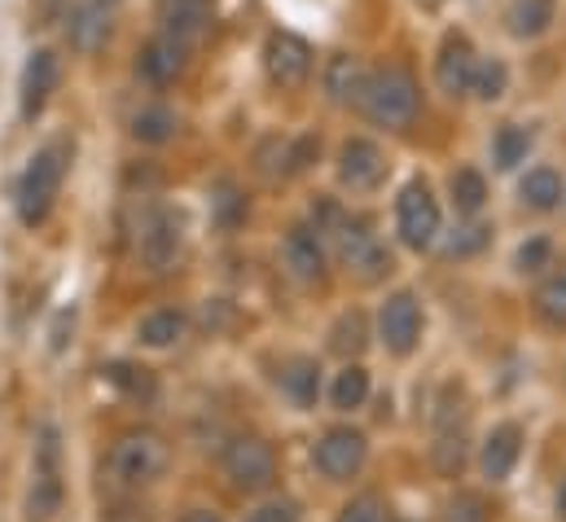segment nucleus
<instances>
[{
  "label": "nucleus",
  "mask_w": 566,
  "mask_h": 522,
  "mask_svg": "<svg viewBox=\"0 0 566 522\" xmlns=\"http://www.w3.org/2000/svg\"><path fill=\"white\" fill-rule=\"evenodd\" d=\"M360 111L369 124L391 132L413 128L418 111H422V93H418V80L405 71V66H387V71H369V84H365V97H360Z\"/></svg>",
  "instance_id": "nucleus-1"
},
{
  "label": "nucleus",
  "mask_w": 566,
  "mask_h": 522,
  "mask_svg": "<svg viewBox=\"0 0 566 522\" xmlns=\"http://www.w3.org/2000/svg\"><path fill=\"white\" fill-rule=\"evenodd\" d=\"M66 158H71V149L57 140V145H44L27 163V171L18 180V198H13L18 202V220L27 229H35V225L49 220V211L57 202V189H62V176H66Z\"/></svg>",
  "instance_id": "nucleus-2"
},
{
  "label": "nucleus",
  "mask_w": 566,
  "mask_h": 522,
  "mask_svg": "<svg viewBox=\"0 0 566 522\" xmlns=\"http://www.w3.org/2000/svg\"><path fill=\"white\" fill-rule=\"evenodd\" d=\"M167 461H171V448H167L163 435H154V430H128V435L115 439V448L106 457V470H111V479L119 488H149L167 470Z\"/></svg>",
  "instance_id": "nucleus-3"
},
{
  "label": "nucleus",
  "mask_w": 566,
  "mask_h": 522,
  "mask_svg": "<svg viewBox=\"0 0 566 522\" xmlns=\"http://www.w3.org/2000/svg\"><path fill=\"white\" fill-rule=\"evenodd\" d=\"M329 238L338 247L343 268H352L360 281H378V276L391 272V251L378 242V233H374V225L365 216H338L329 225Z\"/></svg>",
  "instance_id": "nucleus-4"
},
{
  "label": "nucleus",
  "mask_w": 566,
  "mask_h": 522,
  "mask_svg": "<svg viewBox=\"0 0 566 522\" xmlns=\"http://www.w3.org/2000/svg\"><path fill=\"white\" fill-rule=\"evenodd\" d=\"M365 461H369V439L356 426H329L312 448V466L329 483H352L365 470Z\"/></svg>",
  "instance_id": "nucleus-5"
},
{
  "label": "nucleus",
  "mask_w": 566,
  "mask_h": 522,
  "mask_svg": "<svg viewBox=\"0 0 566 522\" xmlns=\"http://www.w3.org/2000/svg\"><path fill=\"white\" fill-rule=\"evenodd\" d=\"M224 474L238 492H269L277 483V452L260 435H238L224 448Z\"/></svg>",
  "instance_id": "nucleus-6"
},
{
  "label": "nucleus",
  "mask_w": 566,
  "mask_h": 522,
  "mask_svg": "<svg viewBox=\"0 0 566 522\" xmlns=\"http://www.w3.org/2000/svg\"><path fill=\"white\" fill-rule=\"evenodd\" d=\"M396 233L409 251H430L439 242V202L426 180H409L396 198Z\"/></svg>",
  "instance_id": "nucleus-7"
},
{
  "label": "nucleus",
  "mask_w": 566,
  "mask_h": 522,
  "mask_svg": "<svg viewBox=\"0 0 566 522\" xmlns=\"http://www.w3.org/2000/svg\"><path fill=\"white\" fill-rule=\"evenodd\" d=\"M422 299L413 290H396L387 294V303L378 307V338L391 356H413L422 343Z\"/></svg>",
  "instance_id": "nucleus-8"
},
{
  "label": "nucleus",
  "mask_w": 566,
  "mask_h": 522,
  "mask_svg": "<svg viewBox=\"0 0 566 522\" xmlns=\"http://www.w3.org/2000/svg\"><path fill=\"white\" fill-rule=\"evenodd\" d=\"M312 58H316L312 44L303 35H294V31H273L269 44H264V71L285 93H298L312 80V66H316Z\"/></svg>",
  "instance_id": "nucleus-9"
},
{
  "label": "nucleus",
  "mask_w": 566,
  "mask_h": 522,
  "mask_svg": "<svg viewBox=\"0 0 566 522\" xmlns=\"http://www.w3.org/2000/svg\"><path fill=\"white\" fill-rule=\"evenodd\" d=\"M474 66H479V53L470 44L465 31H448L443 44H439V58H434V84L443 97H465L470 84H474Z\"/></svg>",
  "instance_id": "nucleus-10"
},
{
  "label": "nucleus",
  "mask_w": 566,
  "mask_h": 522,
  "mask_svg": "<svg viewBox=\"0 0 566 522\" xmlns=\"http://www.w3.org/2000/svg\"><path fill=\"white\" fill-rule=\"evenodd\" d=\"M338 180L352 189V194H369L387 180V154L369 140V136H352L343 149H338Z\"/></svg>",
  "instance_id": "nucleus-11"
},
{
  "label": "nucleus",
  "mask_w": 566,
  "mask_h": 522,
  "mask_svg": "<svg viewBox=\"0 0 566 522\" xmlns=\"http://www.w3.org/2000/svg\"><path fill=\"white\" fill-rule=\"evenodd\" d=\"M523 426L518 421H501V426H492L488 430V439H483V452H479V470H483V479H492V483H505L514 470H518V461H523Z\"/></svg>",
  "instance_id": "nucleus-12"
},
{
  "label": "nucleus",
  "mask_w": 566,
  "mask_h": 522,
  "mask_svg": "<svg viewBox=\"0 0 566 522\" xmlns=\"http://www.w3.org/2000/svg\"><path fill=\"white\" fill-rule=\"evenodd\" d=\"M185 62H189V44L163 31V35H154L142 49L137 75H142L145 84H154V88H167V84H176L185 75Z\"/></svg>",
  "instance_id": "nucleus-13"
},
{
  "label": "nucleus",
  "mask_w": 566,
  "mask_h": 522,
  "mask_svg": "<svg viewBox=\"0 0 566 522\" xmlns=\"http://www.w3.org/2000/svg\"><path fill=\"white\" fill-rule=\"evenodd\" d=\"M57 84H62V62H57V53H53V49L31 53L27 66H22V119H35V115L49 106V97L57 93Z\"/></svg>",
  "instance_id": "nucleus-14"
},
{
  "label": "nucleus",
  "mask_w": 566,
  "mask_h": 522,
  "mask_svg": "<svg viewBox=\"0 0 566 522\" xmlns=\"http://www.w3.org/2000/svg\"><path fill=\"white\" fill-rule=\"evenodd\" d=\"M282 255H285L290 276L303 281V285H316V281L325 276V247H321V233L307 229V225H294V229L285 233Z\"/></svg>",
  "instance_id": "nucleus-15"
},
{
  "label": "nucleus",
  "mask_w": 566,
  "mask_h": 522,
  "mask_svg": "<svg viewBox=\"0 0 566 522\" xmlns=\"http://www.w3.org/2000/svg\"><path fill=\"white\" fill-rule=\"evenodd\" d=\"M321 84H325V97H329L334 106H360L365 84H369V71H365V62H360L356 53H334V58L325 62Z\"/></svg>",
  "instance_id": "nucleus-16"
},
{
  "label": "nucleus",
  "mask_w": 566,
  "mask_h": 522,
  "mask_svg": "<svg viewBox=\"0 0 566 522\" xmlns=\"http://www.w3.org/2000/svg\"><path fill=\"white\" fill-rule=\"evenodd\" d=\"M176 255H180V225H176V216L154 211L142 229V260L154 272H167Z\"/></svg>",
  "instance_id": "nucleus-17"
},
{
  "label": "nucleus",
  "mask_w": 566,
  "mask_h": 522,
  "mask_svg": "<svg viewBox=\"0 0 566 522\" xmlns=\"http://www.w3.org/2000/svg\"><path fill=\"white\" fill-rule=\"evenodd\" d=\"M282 395L294 404V408H312L316 395H321V365L316 356H290L282 365Z\"/></svg>",
  "instance_id": "nucleus-18"
},
{
  "label": "nucleus",
  "mask_w": 566,
  "mask_h": 522,
  "mask_svg": "<svg viewBox=\"0 0 566 522\" xmlns=\"http://www.w3.org/2000/svg\"><path fill=\"white\" fill-rule=\"evenodd\" d=\"M207 22H211V9L207 0H163V31L193 44L207 35Z\"/></svg>",
  "instance_id": "nucleus-19"
},
{
  "label": "nucleus",
  "mask_w": 566,
  "mask_h": 522,
  "mask_svg": "<svg viewBox=\"0 0 566 522\" xmlns=\"http://www.w3.org/2000/svg\"><path fill=\"white\" fill-rule=\"evenodd\" d=\"M518 198H523V207H532V211H558L566 198V180L554 171V167H532L527 176H523V185H518Z\"/></svg>",
  "instance_id": "nucleus-20"
},
{
  "label": "nucleus",
  "mask_w": 566,
  "mask_h": 522,
  "mask_svg": "<svg viewBox=\"0 0 566 522\" xmlns=\"http://www.w3.org/2000/svg\"><path fill=\"white\" fill-rule=\"evenodd\" d=\"M106 35H111V13H106V4H102V0L80 4L75 18H71V44H75L80 53H97V49L106 44Z\"/></svg>",
  "instance_id": "nucleus-21"
},
{
  "label": "nucleus",
  "mask_w": 566,
  "mask_h": 522,
  "mask_svg": "<svg viewBox=\"0 0 566 522\" xmlns=\"http://www.w3.org/2000/svg\"><path fill=\"white\" fill-rule=\"evenodd\" d=\"M554 18H558V4H554V0H514L510 13H505V22H510V31H514L518 40L545 35V31L554 27Z\"/></svg>",
  "instance_id": "nucleus-22"
},
{
  "label": "nucleus",
  "mask_w": 566,
  "mask_h": 522,
  "mask_svg": "<svg viewBox=\"0 0 566 522\" xmlns=\"http://www.w3.org/2000/svg\"><path fill=\"white\" fill-rule=\"evenodd\" d=\"M448 194H452L457 216H479L483 202H488V180H483L479 167H457V171L448 176Z\"/></svg>",
  "instance_id": "nucleus-23"
},
{
  "label": "nucleus",
  "mask_w": 566,
  "mask_h": 522,
  "mask_svg": "<svg viewBox=\"0 0 566 522\" xmlns=\"http://www.w3.org/2000/svg\"><path fill=\"white\" fill-rule=\"evenodd\" d=\"M185 312H176V307H154L149 316H142V325H137V338H142L145 347H171V343H180L185 338Z\"/></svg>",
  "instance_id": "nucleus-24"
},
{
  "label": "nucleus",
  "mask_w": 566,
  "mask_h": 522,
  "mask_svg": "<svg viewBox=\"0 0 566 522\" xmlns=\"http://www.w3.org/2000/svg\"><path fill=\"white\" fill-rule=\"evenodd\" d=\"M536 316L549 325V330H566V268L549 272L541 285H536Z\"/></svg>",
  "instance_id": "nucleus-25"
},
{
  "label": "nucleus",
  "mask_w": 566,
  "mask_h": 522,
  "mask_svg": "<svg viewBox=\"0 0 566 522\" xmlns=\"http://www.w3.org/2000/svg\"><path fill=\"white\" fill-rule=\"evenodd\" d=\"M527 154H532V132L523 128V124H501L496 128V136H492V163L501 171H514Z\"/></svg>",
  "instance_id": "nucleus-26"
},
{
  "label": "nucleus",
  "mask_w": 566,
  "mask_h": 522,
  "mask_svg": "<svg viewBox=\"0 0 566 522\" xmlns=\"http://www.w3.org/2000/svg\"><path fill=\"white\" fill-rule=\"evenodd\" d=\"M430 461H434V470L443 479H461V470H465V435L452 430V426H439V439L430 448Z\"/></svg>",
  "instance_id": "nucleus-27"
},
{
  "label": "nucleus",
  "mask_w": 566,
  "mask_h": 522,
  "mask_svg": "<svg viewBox=\"0 0 566 522\" xmlns=\"http://www.w3.org/2000/svg\"><path fill=\"white\" fill-rule=\"evenodd\" d=\"M180 128V119H176V111H167V106H145L133 115V136L142 140V145H163V140H171Z\"/></svg>",
  "instance_id": "nucleus-28"
},
{
  "label": "nucleus",
  "mask_w": 566,
  "mask_h": 522,
  "mask_svg": "<svg viewBox=\"0 0 566 522\" xmlns=\"http://www.w3.org/2000/svg\"><path fill=\"white\" fill-rule=\"evenodd\" d=\"M329 399H334V408H338V413L360 408V404L369 399V369H365V365H347V369L334 378Z\"/></svg>",
  "instance_id": "nucleus-29"
},
{
  "label": "nucleus",
  "mask_w": 566,
  "mask_h": 522,
  "mask_svg": "<svg viewBox=\"0 0 566 522\" xmlns=\"http://www.w3.org/2000/svg\"><path fill=\"white\" fill-rule=\"evenodd\" d=\"M365 343H369V321H365L360 312L338 316V325L329 330V347H334L338 356H360V352H365Z\"/></svg>",
  "instance_id": "nucleus-30"
},
{
  "label": "nucleus",
  "mask_w": 566,
  "mask_h": 522,
  "mask_svg": "<svg viewBox=\"0 0 566 522\" xmlns=\"http://www.w3.org/2000/svg\"><path fill=\"white\" fill-rule=\"evenodd\" d=\"M505 88H510V66H505L501 58H483V62L474 66V84H470V93H479L483 102H501Z\"/></svg>",
  "instance_id": "nucleus-31"
},
{
  "label": "nucleus",
  "mask_w": 566,
  "mask_h": 522,
  "mask_svg": "<svg viewBox=\"0 0 566 522\" xmlns=\"http://www.w3.org/2000/svg\"><path fill=\"white\" fill-rule=\"evenodd\" d=\"M106 378L133 399H154V374L142 369V365H128V361H115L106 365Z\"/></svg>",
  "instance_id": "nucleus-32"
},
{
  "label": "nucleus",
  "mask_w": 566,
  "mask_h": 522,
  "mask_svg": "<svg viewBox=\"0 0 566 522\" xmlns=\"http://www.w3.org/2000/svg\"><path fill=\"white\" fill-rule=\"evenodd\" d=\"M488 242H492V229H488V225H461V229H452L443 255H448V260H470V255H479Z\"/></svg>",
  "instance_id": "nucleus-33"
},
{
  "label": "nucleus",
  "mask_w": 566,
  "mask_h": 522,
  "mask_svg": "<svg viewBox=\"0 0 566 522\" xmlns=\"http://www.w3.org/2000/svg\"><path fill=\"white\" fill-rule=\"evenodd\" d=\"M443 522H492V505L483 492H457L443 510Z\"/></svg>",
  "instance_id": "nucleus-34"
},
{
  "label": "nucleus",
  "mask_w": 566,
  "mask_h": 522,
  "mask_svg": "<svg viewBox=\"0 0 566 522\" xmlns=\"http://www.w3.org/2000/svg\"><path fill=\"white\" fill-rule=\"evenodd\" d=\"M255 167H260L269 180L285 176V171H290V140H282V136H269V140L255 149Z\"/></svg>",
  "instance_id": "nucleus-35"
},
{
  "label": "nucleus",
  "mask_w": 566,
  "mask_h": 522,
  "mask_svg": "<svg viewBox=\"0 0 566 522\" xmlns=\"http://www.w3.org/2000/svg\"><path fill=\"white\" fill-rule=\"evenodd\" d=\"M554 268V242L549 238H532L518 247V272H545Z\"/></svg>",
  "instance_id": "nucleus-36"
},
{
  "label": "nucleus",
  "mask_w": 566,
  "mask_h": 522,
  "mask_svg": "<svg viewBox=\"0 0 566 522\" xmlns=\"http://www.w3.org/2000/svg\"><path fill=\"white\" fill-rule=\"evenodd\" d=\"M382 501L374 497V492H365V497H356V501H347L343 505V514H338V522H382Z\"/></svg>",
  "instance_id": "nucleus-37"
},
{
  "label": "nucleus",
  "mask_w": 566,
  "mask_h": 522,
  "mask_svg": "<svg viewBox=\"0 0 566 522\" xmlns=\"http://www.w3.org/2000/svg\"><path fill=\"white\" fill-rule=\"evenodd\" d=\"M247 522H298V501H290V497L264 501L255 514H247Z\"/></svg>",
  "instance_id": "nucleus-38"
},
{
  "label": "nucleus",
  "mask_w": 566,
  "mask_h": 522,
  "mask_svg": "<svg viewBox=\"0 0 566 522\" xmlns=\"http://www.w3.org/2000/svg\"><path fill=\"white\" fill-rule=\"evenodd\" d=\"M180 522H220V519H216L211 510H189V514H185Z\"/></svg>",
  "instance_id": "nucleus-39"
},
{
  "label": "nucleus",
  "mask_w": 566,
  "mask_h": 522,
  "mask_svg": "<svg viewBox=\"0 0 566 522\" xmlns=\"http://www.w3.org/2000/svg\"><path fill=\"white\" fill-rule=\"evenodd\" d=\"M558 514H563V519H566V479H563V483H558Z\"/></svg>",
  "instance_id": "nucleus-40"
},
{
  "label": "nucleus",
  "mask_w": 566,
  "mask_h": 522,
  "mask_svg": "<svg viewBox=\"0 0 566 522\" xmlns=\"http://www.w3.org/2000/svg\"><path fill=\"white\" fill-rule=\"evenodd\" d=\"M422 4H426V9H434V4H439V0H422Z\"/></svg>",
  "instance_id": "nucleus-41"
}]
</instances>
